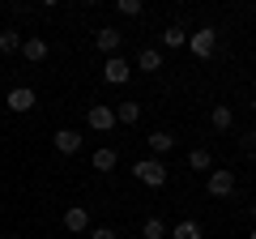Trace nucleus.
<instances>
[{
    "mask_svg": "<svg viewBox=\"0 0 256 239\" xmlns=\"http://www.w3.org/2000/svg\"><path fill=\"white\" fill-rule=\"evenodd\" d=\"M132 175H137L146 188H162L166 184V166L158 162V158H141V162H132Z\"/></svg>",
    "mask_w": 256,
    "mask_h": 239,
    "instance_id": "nucleus-1",
    "label": "nucleus"
},
{
    "mask_svg": "<svg viewBox=\"0 0 256 239\" xmlns=\"http://www.w3.org/2000/svg\"><path fill=\"white\" fill-rule=\"evenodd\" d=\"M188 47H192V56H214V47H218V34H214V26H205V30H192L188 34Z\"/></svg>",
    "mask_w": 256,
    "mask_h": 239,
    "instance_id": "nucleus-2",
    "label": "nucleus"
},
{
    "mask_svg": "<svg viewBox=\"0 0 256 239\" xmlns=\"http://www.w3.org/2000/svg\"><path fill=\"white\" fill-rule=\"evenodd\" d=\"M128 73H132V64H128V60H120V56H107V64H102V82L124 86V82H128Z\"/></svg>",
    "mask_w": 256,
    "mask_h": 239,
    "instance_id": "nucleus-3",
    "label": "nucleus"
},
{
    "mask_svg": "<svg viewBox=\"0 0 256 239\" xmlns=\"http://www.w3.org/2000/svg\"><path fill=\"white\" fill-rule=\"evenodd\" d=\"M210 196H230L235 192V171H210Z\"/></svg>",
    "mask_w": 256,
    "mask_h": 239,
    "instance_id": "nucleus-4",
    "label": "nucleus"
},
{
    "mask_svg": "<svg viewBox=\"0 0 256 239\" xmlns=\"http://www.w3.org/2000/svg\"><path fill=\"white\" fill-rule=\"evenodd\" d=\"M34 90H30V86H18V90H9V111H18V116H26L30 107H34Z\"/></svg>",
    "mask_w": 256,
    "mask_h": 239,
    "instance_id": "nucleus-5",
    "label": "nucleus"
},
{
    "mask_svg": "<svg viewBox=\"0 0 256 239\" xmlns=\"http://www.w3.org/2000/svg\"><path fill=\"white\" fill-rule=\"evenodd\" d=\"M64 226L73 230V235L90 230V214H86V205H68V210H64Z\"/></svg>",
    "mask_w": 256,
    "mask_h": 239,
    "instance_id": "nucleus-6",
    "label": "nucleus"
},
{
    "mask_svg": "<svg viewBox=\"0 0 256 239\" xmlns=\"http://www.w3.org/2000/svg\"><path fill=\"white\" fill-rule=\"evenodd\" d=\"M86 124H90L94 132H107L111 124H116V111H111V107H102V102H98V107H90V116H86Z\"/></svg>",
    "mask_w": 256,
    "mask_h": 239,
    "instance_id": "nucleus-7",
    "label": "nucleus"
},
{
    "mask_svg": "<svg viewBox=\"0 0 256 239\" xmlns=\"http://www.w3.org/2000/svg\"><path fill=\"white\" fill-rule=\"evenodd\" d=\"M22 56H26L30 64H38V60H47V38H38V34L22 38Z\"/></svg>",
    "mask_w": 256,
    "mask_h": 239,
    "instance_id": "nucleus-8",
    "label": "nucleus"
},
{
    "mask_svg": "<svg viewBox=\"0 0 256 239\" xmlns=\"http://www.w3.org/2000/svg\"><path fill=\"white\" fill-rule=\"evenodd\" d=\"M210 120H214V128H218V132H226L230 124H235V111H230L226 102H214V111H210Z\"/></svg>",
    "mask_w": 256,
    "mask_h": 239,
    "instance_id": "nucleus-9",
    "label": "nucleus"
},
{
    "mask_svg": "<svg viewBox=\"0 0 256 239\" xmlns=\"http://www.w3.org/2000/svg\"><path fill=\"white\" fill-rule=\"evenodd\" d=\"M137 68H146V73H158V68H162V52H158V47H141Z\"/></svg>",
    "mask_w": 256,
    "mask_h": 239,
    "instance_id": "nucleus-10",
    "label": "nucleus"
},
{
    "mask_svg": "<svg viewBox=\"0 0 256 239\" xmlns=\"http://www.w3.org/2000/svg\"><path fill=\"white\" fill-rule=\"evenodd\" d=\"M56 150H60V154H77V150H82V137H77L73 128H60L56 132Z\"/></svg>",
    "mask_w": 256,
    "mask_h": 239,
    "instance_id": "nucleus-11",
    "label": "nucleus"
},
{
    "mask_svg": "<svg viewBox=\"0 0 256 239\" xmlns=\"http://www.w3.org/2000/svg\"><path fill=\"white\" fill-rule=\"evenodd\" d=\"M120 38H124V34H120V30H98V34H94V43H98V52H107V56H116V47H120Z\"/></svg>",
    "mask_w": 256,
    "mask_h": 239,
    "instance_id": "nucleus-12",
    "label": "nucleus"
},
{
    "mask_svg": "<svg viewBox=\"0 0 256 239\" xmlns=\"http://www.w3.org/2000/svg\"><path fill=\"white\" fill-rule=\"evenodd\" d=\"M137 120H141V102L128 98V102H120V107H116V124H137Z\"/></svg>",
    "mask_w": 256,
    "mask_h": 239,
    "instance_id": "nucleus-13",
    "label": "nucleus"
},
{
    "mask_svg": "<svg viewBox=\"0 0 256 239\" xmlns=\"http://www.w3.org/2000/svg\"><path fill=\"white\" fill-rule=\"evenodd\" d=\"M90 162H94V171H116V162H120V158H116V150H107V146H102V150H94V158H90Z\"/></svg>",
    "mask_w": 256,
    "mask_h": 239,
    "instance_id": "nucleus-14",
    "label": "nucleus"
},
{
    "mask_svg": "<svg viewBox=\"0 0 256 239\" xmlns=\"http://www.w3.org/2000/svg\"><path fill=\"white\" fill-rule=\"evenodd\" d=\"M184 43H188V30L184 26H166L162 30V47H184Z\"/></svg>",
    "mask_w": 256,
    "mask_h": 239,
    "instance_id": "nucleus-15",
    "label": "nucleus"
},
{
    "mask_svg": "<svg viewBox=\"0 0 256 239\" xmlns=\"http://www.w3.org/2000/svg\"><path fill=\"white\" fill-rule=\"evenodd\" d=\"M171 239H201V226H196V222H192V218H184L180 226L171 230Z\"/></svg>",
    "mask_w": 256,
    "mask_h": 239,
    "instance_id": "nucleus-16",
    "label": "nucleus"
},
{
    "mask_svg": "<svg viewBox=\"0 0 256 239\" xmlns=\"http://www.w3.org/2000/svg\"><path fill=\"white\" fill-rule=\"evenodd\" d=\"M0 52H4V56L22 52V34H18V30H0Z\"/></svg>",
    "mask_w": 256,
    "mask_h": 239,
    "instance_id": "nucleus-17",
    "label": "nucleus"
},
{
    "mask_svg": "<svg viewBox=\"0 0 256 239\" xmlns=\"http://www.w3.org/2000/svg\"><path fill=\"white\" fill-rule=\"evenodd\" d=\"M188 166H192V171H210V166H214L210 150H192V154H188Z\"/></svg>",
    "mask_w": 256,
    "mask_h": 239,
    "instance_id": "nucleus-18",
    "label": "nucleus"
},
{
    "mask_svg": "<svg viewBox=\"0 0 256 239\" xmlns=\"http://www.w3.org/2000/svg\"><path fill=\"white\" fill-rule=\"evenodd\" d=\"M171 146H175L171 132H150V150H154V154H166Z\"/></svg>",
    "mask_w": 256,
    "mask_h": 239,
    "instance_id": "nucleus-19",
    "label": "nucleus"
},
{
    "mask_svg": "<svg viewBox=\"0 0 256 239\" xmlns=\"http://www.w3.org/2000/svg\"><path fill=\"white\" fill-rule=\"evenodd\" d=\"M141 235H146V239H162V235H166L162 218H146V226H141Z\"/></svg>",
    "mask_w": 256,
    "mask_h": 239,
    "instance_id": "nucleus-20",
    "label": "nucleus"
},
{
    "mask_svg": "<svg viewBox=\"0 0 256 239\" xmlns=\"http://www.w3.org/2000/svg\"><path fill=\"white\" fill-rule=\"evenodd\" d=\"M116 9L124 13V18H137V13H141V0H120Z\"/></svg>",
    "mask_w": 256,
    "mask_h": 239,
    "instance_id": "nucleus-21",
    "label": "nucleus"
},
{
    "mask_svg": "<svg viewBox=\"0 0 256 239\" xmlns=\"http://www.w3.org/2000/svg\"><path fill=\"white\" fill-rule=\"evenodd\" d=\"M90 239H116V230H111V226H94Z\"/></svg>",
    "mask_w": 256,
    "mask_h": 239,
    "instance_id": "nucleus-22",
    "label": "nucleus"
},
{
    "mask_svg": "<svg viewBox=\"0 0 256 239\" xmlns=\"http://www.w3.org/2000/svg\"><path fill=\"white\" fill-rule=\"evenodd\" d=\"M244 150H248V154L256 158V132H248V137H244Z\"/></svg>",
    "mask_w": 256,
    "mask_h": 239,
    "instance_id": "nucleus-23",
    "label": "nucleus"
},
{
    "mask_svg": "<svg viewBox=\"0 0 256 239\" xmlns=\"http://www.w3.org/2000/svg\"><path fill=\"white\" fill-rule=\"evenodd\" d=\"M248 239H256V226H252V230H248Z\"/></svg>",
    "mask_w": 256,
    "mask_h": 239,
    "instance_id": "nucleus-24",
    "label": "nucleus"
},
{
    "mask_svg": "<svg viewBox=\"0 0 256 239\" xmlns=\"http://www.w3.org/2000/svg\"><path fill=\"white\" fill-rule=\"evenodd\" d=\"M252 111H256V94H252Z\"/></svg>",
    "mask_w": 256,
    "mask_h": 239,
    "instance_id": "nucleus-25",
    "label": "nucleus"
},
{
    "mask_svg": "<svg viewBox=\"0 0 256 239\" xmlns=\"http://www.w3.org/2000/svg\"><path fill=\"white\" fill-rule=\"evenodd\" d=\"M252 218H256V205H252Z\"/></svg>",
    "mask_w": 256,
    "mask_h": 239,
    "instance_id": "nucleus-26",
    "label": "nucleus"
}]
</instances>
